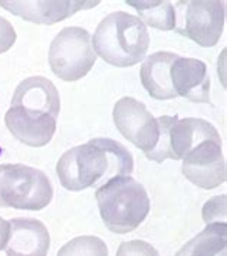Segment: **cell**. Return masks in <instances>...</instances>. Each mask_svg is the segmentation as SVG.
Instances as JSON below:
<instances>
[{
	"label": "cell",
	"mask_w": 227,
	"mask_h": 256,
	"mask_svg": "<svg viewBox=\"0 0 227 256\" xmlns=\"http://www.w3.org/2000/svg\"><path fill=\"white\" fill-rule=\"evenodd\" d=\"M96 62L91 36L86 29L70 26L62 29L49 48V65L59 80L75 82L91 72Z\"/></svg>",
	"instance_id": "cell-6"
},
{
	"label": "cell",
	"mask_w": 227,
	"mask_h": 256,
	"mask_svg": "<svg viewBox=\"0 0 227 256\" xmlns=\"http://www.w3.org/2000/svg\"><path fill=\"white\" fill-rule=\"evenodd\" d=\"M130 6L136 9L142 20L160 30H174L176 13L172 3L167 0H126Z\"/></svg>",
	"instance_id": "cell-17"
},
{
	"label": "cell",
	"mask_w": 227,
	"mask_h": 256,
	"mask_svg": "<svg viewBox=\"0 0 227 256\" xmlns=\"http://www.w3.org/2000/svg\"><path fill=\"white\" fill-rule=\"evenodd\" d=\"M158 140L156 147L146 154L148 160L162 163L164 160H182L196 146L207 140L222 141L216 127L200 118L162 116L157 118Z\"/></svg>",
	"instance_id": "cell-5"
},
{
	"label": "cell",
	"mask_w": 227,
	"mask_h": 256,
	"mask_svg": "<svg viewBox=\"0 0 227 256\" xmlns=\"http://www.w3.org/2000/svg\"><path fill=\"white\" fill-rule=\"evenodd\" d=\"M100 0H0V8L36 24H55L70 18L80 10H86L100 4Z\"/></svg>",
	"instance_id": "cell-10"
},
{
	"label": "cell",
	"mask_w": 227,
	"mask_h": 256,
	"mask_svg": "<svg viewBox=\"0 0 227 256\" xmlns=\"http://www.w3.org/2000/svg\"><path fill=\"white\" fill-rule=\"evenodd\" d=\"M171 84L177 96L192 102H210V76L207 65L200 59H176L171 65Z\"/></svg>",
	"instance_id": "cell-12"
},
{
	"label": "cell",
	"mask_w": 227,
	"mask_h": 256,
	"mask_svg": "<svg viewBox=\"0 0 227 256\" xmlns=\"http://www.w3.org/2000/svg\"><path fill=\"white\" fill-rule=\"evenodd\" d=\"M56 256H108V246L96 236H78L64 244Z\"/></svg>",
	"instance_id": "cell-18"
},
{
	"label": "cell",
	"mask_w": 227,
	"mask_h": 256,
	"mask_svg": "<svg viewBox=\"0 0 227 256\" xmlns=\"http://www.w3.org/2000/svg\"><path fill=\"white\" fill-rule=\"evenodd\" d=\"M176 256H227L226 222L208 223L206 229L184 244Z\"/></svg>",
	"instance_id": "cell-16"
},
{
	"label": "cell",
	"mask_w": 227,
	"mask_h": 256,
	"mask_svg": "<svg viewBox=\"0 0 227 256\" xmlns=\"http://www.w3.org/2000/svg\"><path fill=\"white\" fill-rule=\"evenodd\" d=\"M12 106H20L34 114H48L58 118L60 98L52 81L45 76H30L18 85L12 98Z\"/></svg>",
	"instance_id": "cell-14"
},
{
	"label": "cell",
	"mask_w": 227,
	"mask_h": 256,
	"mask_svg": "<svg viewBox=\"0 0 227 256\" xmlns=\"http://www.w3.org/2000/svg\"><path fill=\"white\" fill-rule=\"evenodd\" d=\"M4 124L18 141L29 147H44L56 131V118L48 114H34L20 106H10Z\"/></svg>",
	"instance_id": "cell-11"
},
{
	"label": "cell",
	"mask_w": 227,
	"mask_h": 256,
	"mask_svg": "<svg viewBox=\"0 0 227 256\" xmlns=\"http://www.w3.org/2000/svg\"><path fill=\"white\" fill-rule=\"evenodd\" d=\"M114 122L120 132L144 154L150 152L158 140L157 118L147 110L146 104L136 98L124 96L114 105Z\"/></svg>",
	"instance_id": "cell-8"
},
{
	"label": "cell",
	"mask_w": 227,
	"mask_h": 256,
	"mask_svg": "<svg viewBox=\"0 0 227 256\" xmlns=\"http://www.w3.org/2000/svg\"><path fill=\"white\" fill-rule=\"evenodd\" d=\"M226 200V196H217V198H213V200L207 202L203 208V219L206 220V223H214V222H220V213L223 216H226V212H218L220 209V203Z\"/></svg>",
	"instance_id": "cell-21"
},
{
	"label": "cell",
	"mask_w": 227,
	"mask_h": 256,
	"mask_svg": "<svg viewBox=\"0 0 227 256\" xmlns=\"http://www.w3.org/2000/svg\"><path fill=\"white\" fill-rule=\"evenodd\" d=\"M54 198L48 176L24 164H0V208L45 209Z\"/></svg>",
	"instance_id": "cell-4"
},
{
	"label": "cell",
	"mask_w": 227,
	"mask_h": 256,
	"mask_svg": "<svg viewBox=\"0 0 227 256\" xmlns=\"http://www.w3.org/2000/svg\"><path fill=\"white\" fill-rule=\"evenodd\" d=\"M95 198L105 226L118 234L136 230L151 208L146 187L131 176L108 180L98 187Z\"/></svg>",
	"instance_id": "cell-3"
},
{
	"label": "cell",
	"mask_w": 227,
	"mask_h": 256,
	"mask_svg": "<svg viewBox=\"0 0 227 256\" xmlns=\"http://www.w3.org/2000/svg\"><path fill=\"white\" fill-rule=\"evenodd\" d=\"M116 256H160L154 246L146 240H130L120 244Z\"/></svg>",
	"instance_id": "cell-19"
},
{
	"label": "cell",
	"mask_w": 227,
	"mask_h": 256,
	"mask_svg": "<svg viewBox=\"0 0 227 256\" xmlns=\"http://www.w3.org/2000/svg\"><path fill=\"white\" fill-rule=\"evenodd\" d=\"M176 32L203 48H213L224 29L226 8L218 0H186L172 4Z\"/></svg>",
	"instance_id": "cell-7"
},
{
	"label": "cell",
	"mask_w": 227,
	"mask_h": 256,
	"mask_svg": "<svg viewBox=\"0 0 227 256\" xmlns=\"http://www.w3.org/2000/svg\"><path fill=\"white\" fill-rule=\"evenodd\" d=\"M9 238V222L0 218V250L6 248Z\"/></svg>",
	"instance_id": "cell-22"
},
{
	"label": "cell",
	"mask_w": 227,
	"mask_h": 256,
	"mask_svg": "<svg viewBox=\"0 0 227 256\" xmlns=\"http://www.w3.org/2000/svg\"><path fill=\"white\" fill-rule=\"evenodd\" d=\"M94 52L116 68L140 64L150 46V35L144 22L125 12L108 14L98 24L92 38Z\"/></svg>",
	"instance_id": "cell-2"
},
{
	"label": "cell",
	"mask_w": 227,
	"mask_h": 256,
	"mask_svg": "<svg viewBox=\"0 0 227 256\" xmlns=\"http://www.w3.org/2000/svg\"><path fill=\"white\" fill-rule=\"evenodd\" d=\"M134 158L124 146L112 138H94L62 154L56 173L62 187L82 192L88 187L102 186L120 176H131Z\"/></svg>",
	"instance_id": "cell-1"
},
{
	"label": "cell",
	"mask_w": 227,
	"mask_h": 256,
	"mask_svg": "<svg viewBox=\"0 0 227 256\" xmlns=\"http://www.w3.org/2000/svg\"><path fill=\"white\" fill-rule=\"evenodd\" d=\"M184 177L200 188L212 190L226 182V160L222 141L207 140L196 146L182 158Z\"/></svg>",
	"instance_id": "cell-9"
},
{
	"label": "cell",
	"mask_w": 227,
	"mask_h": 256,
	"mask_svg": "<svg viewBox=\"0 0 227 256\" xmlns=\"http://www.w3.org/2000/svg\"><path fill=\"white\" fill-rule=\"evenodd\" d=\"M16 30L12 26V24L0 16V54L8 52L16 42Z\"/></svg>",
	"instance_id": "cell-20"
},
{
	"label": "cell",
	"mask_w": 227,
	"mask_h": 256,
	"mask_svg": "<svg viewBox=\"0 0 227 256\" xmlns=\"http://www.w3.org/2000/svg\"><path fill=\"white\" fill-rule=\"evenodd\" d=\"M50 244L48 228L38 219L16 218L9 220L8 256H46Z\"/></svg>",
	"instance_id": "cell-13"
},
{
	"label": "cell",
	"mask_w": 227,
	"mask_h": 256,
	"mask_svg": "<svg viewBox=\"0 0 227 256\" xmlns=\"http://www.w3.org/2000/svg\"><path fill=\"white\" fill-rule=\"evenodd\" d=\"M178 55L172 52H156L142 60L140 78L141 84L152 98L156 100H174L177 94L174 92L171 84V65Z\"/></svg>",
	"instance_id": "cell-15"
}]
</instances>
